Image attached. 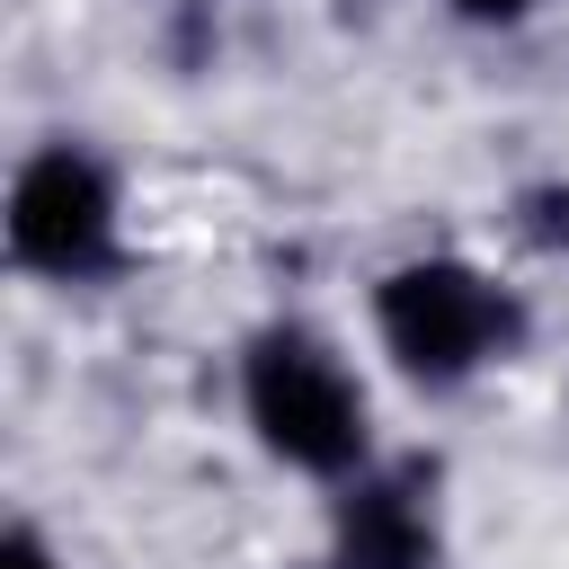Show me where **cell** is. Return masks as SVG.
Returning a JSON list of instances; mask_svg holds the SVG:
<instances>
[{"mask_svg":"<svg viewBox=\"0 0 569 569\" xmlns=\"http://www.w3.org/2000/svg\"><path fill=\"white\" fill-rule=\"evenodd\" d=\"M240 418L249 436L302 471V480H356L365 453H373V409H365V382L347 373V356L302 329V320H276L240 347Z\"/></svg>","mask_w":569,"mask_h":569,"instance_id":"obj_1","label":"cell"},{"mask_svg":"<svg viewBox=\"0 0 569 569\" xmlns=\"http://www.w3.org/2000/svg\"><path fill=\"white\" fill-rule=\"evenodd\" d=\"M516 302L471 258H400L373 284V338L418 391H453L516 347Z\"/></svg>","mask_w":569,"mask_h":569,"instance_id":"obj_2","label":"cell"},{"mask_svg":"<svg viewBox=\"0 0 569 569\" xmlns=\"http://www.w3.org/2000/svg\"><path fill=\"white\" fill-rule=\"evenodd\" d=\"M0 231H9V258L27 276H53V284H80L116 258V178L80 151V142H44L18 160L9 178V204H0Z\"/></svg>","mask_w":569,"mask_h":569,"instance_id":"obj_3","label":"cell"},{"mask_svg":"<svg viewBox=\"0 0 569 569\" xmlns=\"http://www.w3.org/2000/svg\"><path fill=\"white\" fill-rule=\"evenodd\" d=\"M0 569H71V560H62L36 525H9V533H0Z\"/></svg>","mask_w":569,"mask_h":569,"instance_id":"obj_4","label":"cell"},{"mask_svg":"<svg viewBox=\"0 0 569 569\" xmlns=\"http://www.w3.org/2000/svg\"><path fill=\"white\" fill-rule=\"evenodd\" d=\"M445 9H453L462 27H525L542 0H445Z\"/></svg>","mask_w":569,"mask_h":569,"instance_id":"obj_5","label":"cell"}]
</instances>
